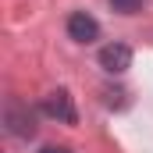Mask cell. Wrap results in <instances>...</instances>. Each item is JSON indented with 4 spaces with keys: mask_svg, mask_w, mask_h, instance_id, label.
Listing matches in <instances>:
<instances>
[{
    "mask_svg": "<svg viewBox=\"0 0 153 153\" xmlns=\"http://www.w3.org/2000/svg\"><path fill=\"white\" fill-rule=\"evenodd\" d=\"M100 68L111 71V75L128 71V68H132V46H125V43H107V46L100 50Z\"/></svg>",
    "mask_w": 153,
    "mask_h": 153,
    "instance_id": "1",
    "label": "cell"
},
{
    "mask_svg": "<svg viewBox=\"0 0 153 153\" xmlns=\"http://www.w3.org/2000/svg\"><path fill=\"white\" fill-rule=\"evenodd\" d=\"M43 114L46 117H57V121H64V125H75V103H71V96H68V89H57V93H50L46 100H43Z\"/></svg>",
    "mask_w": 153,
    "mask_h": 153,
    "instance_id": "2",
    "label": "cell"
},
{
    "mask_svg": "<svg viewBox=\"0 0 153 153\" xmlns=\"http://www.w3.org/2000/svg\"><path fill=\"white\" fill-rule=\"evenodd\" d=\"M68 36L75 43H93V39H100V22L93 14H85V11H75L68 18Z\"/></svg>",
    "mask_w": 153,
    "mask_h": 153,
    "instance_id": "3",
    "label": "cell"
},
{
    "mask_svg": "<svg viewBox=\"0 0 153 153\" xmlns=\"http://www.w3.org/2000/svg\"><path fill=\"white\" fill-rule=\"evenodd\" d=\"M18 114H22V103H11V107H7V128H11L14 135L29 139V135L36 132V125H32V114H25V117H18Z\"/></svg>",
    "mask_w": 153,
    "mask_h": 153,
    "instance_id": "4",
    "label": "cell"
},
{
    "mask_svg": "<svg viewBox=\"0 0 153 153\" xmlns=\"http://www.w3.org/2000/svg\"><path fill=\"white\" fill-rule=\"evenodd\" d=\"M143 4H146V0H111V7H114L117 14H139Z\"/></svg>",
    "mask_w": 153,
    "mask_h": 153,
    "instance_id": "5",
    "label": "cell"
},
{
    "mask_svg": "<svg viewBox=\"0 0 153 153\" xmlns=\"http://www.w3.org/2000/svg\"><path fill=\"white\" fill-rule=\"evenodd\" d=\"M39 153H71V150H68V146H43Z\"/></svg>",
    "mask_w": 153,
    "mask_h": 153,
    "instance_id": "6",
    "label": "cell"
}]
</instances>
